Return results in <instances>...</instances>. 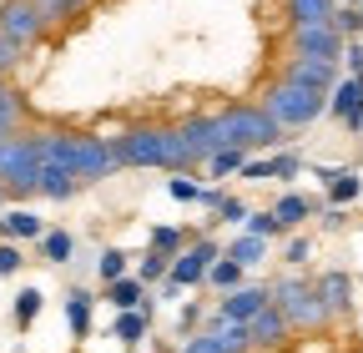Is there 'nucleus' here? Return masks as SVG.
Wrapping results in <instances>:
<instances>
[{"instance_id":"1","label":"nucleus","mask_w":363,"mask_h":353,"mask_svg":"<svg viewBox=\"0 0 363 353\" xmlns=\"http://www.w3.org/2000/svg\"><path fill=\"white\" fill-rule=\"evenodd\" d=\"M35 147H40V162L66 167L71 176H81V182H101V176L121 172L116 147L96 142V137H35Z\"/></svg>"},{"instance_id":"2","label":"nucleus","mask_w":363,"mask_h":353,"mask_svg":"<svg viewBox=\"0 0 363 353\" xmlns=\"http://www.w3.org/2000/svg\"><path fill=\"white\" fill-rule=\"evenodd\" d=\"M111 147H116L121 167H167V172L197 167L182 131H126V137H116Z\"/></svg>"},{"instance_id":"3","label":"nucleus","mask_w":363,"mask_h":353,"mask_svg":"<svg viewBox=\"0 0 363 353\" xmlns=\"http://www.w3.org/2000/svg\"><path fill=\"white\" fill-rule=\"evenodd\" d=\"M262 111L283 131H298V126H308L318 116H328V91H313V86H298V81H278L262 96Z\"/></svg>"},{"instance_id":"4","label":"nucleus","mask_w":363,"mask_h":353,"mask_svg":"<svg viewBox=\"0 0 363 353\" xmlns=\"http://www.w3.org/2000/svg\"><path fill=\"white\" fill-rule=\"evenodd\" d=\"M272 293V303H278V313L293 323V328H323L333 313L323 308V298H318V288L308 283V278H298V273H283L278 283L267 288Z\"/></svg>"},{"instance_id":"5","label":"nucleus","mask_w":363,"mask_h":353,"mask_svg":"<svg viewBox=\"0 0 363 353\" xmlns=\"http://www.w3.org/2000/svg\"><path fill=\"white\" fill-rule=\"evenodd\" d=\"M35 172H40L35 137H6L0 142V187L11 197H35Z\"/></svg>"},{"instance_id":"6","label":"nucleus","mask_w":363,"mask_h":353,"mask_svg":"<svg viewBox=\"0 0 363 353\" xmlns=\"http://www.w3.org/2000/svg\"><path fill=\"white\" fill-rule=\"evenodd\" d=\"M227 126H233V147H247V152H257V147H283V142H288V131L272 121L262 106H233V111H227Z\"/></svg>"},{"instance_id":"7","label":"nucleus","mask_w":363,"mask_h":353,"mask_svg":"<svg viewBox=\"0 0 363 353\" xmlns=\"http://www.w3.org/2000/svg\"><path fill=\"white\" fill-rule=\"evenodd\" d=\"M222 257V247L212 242V237H197V242H187L177 257H172V283L177 288H197V283H207V273H212V262Z\"/></svg>"},{"instance_id":"8","label":"nucleus","mask_w":363,"mask_h":353,"mask_svg":"<svg viewBox=\"0 0 363 353\" xmlns=\"http://www.w3.org/2000/svg\"><path fill=\"white\" fill-rule=\"evenodd\" d=\"M293 46H298V56H318V61H338L343 66V30L333 26V21H323V26H293Z\"/></svg>"},{"instance_id":"9","label":"nucleus","mask_w":363,"mask_h":353,"mask_svg":"<svg viewBox=\"0 0 363 353\" xmlns=\"http://www.w3.org/2000/svg\"><path fill=\"white\" fill-rule=\"evenodd\" d=\"M40 26H45V16L35 11V0H6V6H0V35L16 40L21 51L40 35Z\"/></svg>"},{"instance_id":"10","label":"nucleus","mask_w":363,"mask_h":353,"mask_svg":"<svg viewBox=\"0 0 363 353\" xmlns=\"http://www.w3.org/2000/svg\"><path fill=\"white\" fill-rule=\"evenodd\" d=\"M267 303H272V293H267V288H257V283H242V288H233V293L222 298V308H217V313H222V318H233V323H252V318L262 313Z\"/></svg>"},{"instance_id":"11","label":"nucleus","mask_w":363,"mask_h":353,"mask_svg":"<svg viewBox=\"0 0 363 353\" xmlns=\"http://www.w3.org/2000/svg\"><path fill=\"white\" fill-rule=\"evenodd\" d=\"M313 176L328 187V202H333V207H348V202L363 197V176H358L353 167H313Z\"/></svg>"},{"instance_id":"12","label":"nucleus","mask_w":363,"mask_h":353,"mask_svg":"<svg viewBox=\"0 0 363 353\" xmlns=\"http://www.w3.org/2000/svg\"><path fill=\"white\" fill-rule=\"evenodd\" d=\"M283 81L313 86V91H333V86H338L343 76H338V61H318V56H298V61L288 66V76H283Z\"/></svg>"},{"instance_id":"13","label":"nucleus","mask_w":363,"mask_h":353,"mask_svg":"<svg viewBox=\"0 0 363 353\" xmlns=\"http://www.w3.org/2000/svg\"><path fill=\"white\" fill-rule=\"evenodd\" d=\"M288 328H293V323L278 313V303H267L262 313L247 323V333H252V348H283V343H288Z\"/></svg>"},{"instance_id":"14","label":"nucleus","mask_w":363,"mask_h":353,"mask_svg":"<svg viewBox=\"0 0 363 353\" xmlns=\"http://www.w3.org/2000/svg\"><path fill=\"white\" fill-rule=\"evenodd\" d=\"M152 313H157V298H147L142 308H131V313H116V323H111V338H121L126 348H136L147 338V328H152Z\"/></svg>"},{"instance_id":"15","label":"nucleus","mask_w":363,"mask_h":353,"mask_svg":"<svg viewBox=\"0 0 363 353\" xmlns=\"http://www.w3.org/2000/svg\"><path fill=\"white\" fill-rule=\"evenodd\" d=\"M86 182L81 176H71L66 167H51V162H40V172H35V192L40 197H51V202H66L71 192H81Z\"/></svg>"},{"instance_id":"16","label":"nucleus","mask_w":363,"mask_h":353,"mask_svg":"<svg viewBox=\"0 0 363 353\" xmlns=\"http://www.w3.org/2000/svg\"><path fill=\"white\" fill-rule=\"evenodd\" d=\"M0 237L6 242H40L45 237V223L35 212H26V207H11L6 217H0Z\"/></svg>"},{"instance_id":"17","label":"nucleus","mask_w":363,"mask_h":353,"mask_svg":"<svg viewBox=\"0 0 363 353\" xmlns=\"http://www.w3.org/2000/svg\"><path fill=\"white\" fill-rule=\"evenodd\" d=\"M313 288H318V298H323V308H328L333 318L353 308V278H348V273H323Z\"/></svg>"},{"instance_id":"18","label":"nucleus","mask_w":363,"mask_h":353,"mask_svg":"<svg viewBox=\"0 0 363 353\" xmlns=\"http://www.w3.org/2000/svg\"><path fill=\"white\" fill-rule=\"evenodd\" d=\"M207 333L217 338V348H222V353H247V348H252V333H247V323H233V318H222V313H212Z\"/></svg>"},{"instance_id":"19","label":"nucleus","mask_w":363,"mask_h":353,"mask_svg":"<svg viewBox=\"0 0 363 353\" xmlns=\"http://www.w3.org/2000/svg\"><path fill=\"white\" fill-rule=\"evenodd\" d=\"M358 101H363V76H343L333 91H328V116L333 121H348L358 111Z\"/></svg>"},{"instance_id":"20","label":"nucleus","mask_w":363,"mask_h":353,"mask_svg":"<svg viewBox=\"0 0 363 353\" xmlns=\"http://www.w3.org/2000/svg\"><path fill=\"white\" fill-rule=\"evenodd\" d=\"M106 303L116 308V313H131V308H142V303H147V283L136 278V273H126V278L106 283Z\"/></svg>"},{"instance_id":"21","label":"nucleus","mask_w":363,"mask_h":353,"mask_svg":"<svg viewBox=\"0 0 363 353\" xmlns=\"http://www.w3.org/2000/svg\"><path fill=\"white\" fill-rule=\"evenodd\" d=\"M91 303H96V298H91L86 288H66V328H71V338H86L91 333Z\"/></svg>"},{"instance_id":"22","label":"nucleus","mask_w":363,"mask_h":353,"mask_svg":"<svg viewBox=\"0 0 363 353\" xmlns=\"http://www.w3.org/2000/svg\"><path fill=\"white\" fill-rule=\"evenodd\" d=\"M233 262H242V268H257V262H267V237H252V232H238L233 242L222 247Z\"/></svg>"},{"instance_id":"23","label":"nucleus","mask_w":363,"mask_h":353,"mask_svg":"<svg viewBox=\"0 0 363 353\" xmlns=\"http://www.w3.org/2000/svg\"><path fill=\"white\" fill-rule=\"evenodd\" d=\"M272 217H278L283 228H298V223H308V217H313V197H303V192H283L278 202H272Z\"/></svg>"},{"instance_id":"24","label":"nucleus","mask_w":363,"mask_h":353,"mask_svg":"<svg viewBox=\"0 0 363 353\" xmlns=\"http://www.w3.org/2000/svg\"><path fill=\"white\" fill-rule=\"evenodd\" d=\"M288 11H293V26H323L333 21L338 0H288Z\"/></svg>"},{"instance_id":"25","label":"nucleus","mask_w":363,"mask_h":353,"mask_svg":"<svg viewBox=\"0 0 363 353\" xmlns=\"http://www.w3.org/2000/svg\"><path fill=\"white\" fill-rule=\"evenodd\" d=\"M40 257L61 268V262H71V257H76V237H71L66 228H45V237H40Z\"/></svg>"},{"instance_id":"26","label":"nucleus","mask_w":363,"mask_h":353,"mask_svg":"<svg viewBox=\"0 0 363 353\" xmlns=\"http://www.w3.org/2000/svg\"><path fill=\"white\" fill-rule=\"evenodd\" d=\"M207 283H212V288H222V293H233V288H242V283H247V268H242V262H233V257L222 252V257L212 262Z\"/></svg>"},{"instance_id":"27","label":"nucleus","mask_w":363,"mask_h":353,"mask_svg":"<svg viewBox=\"0 0 363 353\" xmlns=\"http://www.w3.org/2000/svg\"><path fill=\"white\" fill-rule=\"evenodd\" d=\"M40 308H45V293H40V288H21V293H16V308H11L16 328H30V323L40 318Z\"/></svg>"},{"instance_id":"28","label":"nucleus","mask_w":363,"mask_h":353,"mask_svg":"<svg viewBox=\"0 0 363 353\" xmlns=\"http://www.w3.org/2000/svg\"><path fill=\"white\" fill-rule=\"evenodd\" d=\"M167 273H172V257H167V252L147 247L142 257H136V278H142L147 288H152V283H167Z\"/></svg>"},{"instance_id":"29","label":"nucleus","mask_w":363,"mask_h":353,"mask_svg":"<svg viewBox=\"0 0 363 353\" xmlns=\"http://www.w3.org/2000/svg\"><path fill=\"white\" fill-rule=\"evenodd\" d=\"M247 157H252L247 147H222V152H217V157H212L207 167H212L217 176H242V167H247Z\"/></svg>"},{"instance_id":"30","label":"nucleus","mask_w":363,"mask_h":353,"mask_svg":"<svg viewBox=\"0 0 363 353\" xmlns=\"http://www.w3.org/2000/svg\"><path fill=\"white\" fill-rule=\"evenodd\" d=\"M147 247H157V252H167V257H177L182 247H187V232H182V228H152V237H147Z\"/></svg>"},{"instance_id":"31","label":"nucleus","mask_w":363,"mask_h":353,"mask_svg":"<svg viewBox=\"0 0 363 353\" xmlns=\"http://www.w3.org/2000/svg\"><path fill=\"white\" fill-rule=\"evenodd\" d=\"M333 26L343 30V40H363V6H338Z\"/></svg>"},{"instance_id":"32","label":"nucleus","mask_w":363,"mask_h":353,"mask_svg":"<svg viewBox=\"0 0 363 353\" xmlns=\"http://www.w3.org/2000/svg\"><path fill=\"white\" fill-rule=\"evenodd\" d=\"M267 167H272V182H293V176L303 172V157L298 152H272Z\"/></svg>"},{"instance_id":"33","label":"nucleus","mask_w":363,"mask_h":353,"mask_svg":"<svg viewBox=\"0 0 363 353\" xmlns=\"http://www.w3.org/2000/svg\"><path fill=\"white\" fill-rule=\"evenodd\" d=\"M242 232H252V237H283L288 228H283L278 217H272V207H267V212H252V217H247V223H242Z\"/></svg>"},{"instance_id":"34","label":"nucleus","mask_w":363,"mask_h":353,"mask_svg":"<svg viewBox=\"0 0 363 353\" xmlns=\"http://www.w3.org/2000/svg\"><path fill=\"white\" fill-rule=\"evenodd\" d=\"M96 273H101V283H116V278H126V252H121V247H106V252L96 257Z\"/></svg>"},{"instance_id":"35","label":"nucleus","mask_w":363,"mask_h":353,"mask_svg":"<svg viewBox=\"0 0 363 353\" xmlns=\"http://www.w3.org/2000/svg\"><path fill=\"white\" fill-rule=\"evenodd\" d=\"M247 217H252V207H247L242 197H222V202H217V223H227V228H242Z\"/></svg>"},{"instance_id":"36","label":"nucleus","mask_w":363,"mask_h":353,"mask_svg":"<svg viewBox=\"0 0 363 353\" xmlns=\"http://www.w3.org/2000/svg\"><path fill=\"white\" fill-rule=\"evenodd\" d=\"M21 262H26V257H21V247H16V242H0V278L21 273Z\"/></svg>"},{"instance_id":"37","label":"nucleus","mask_w":363,"mask_h":353,"mask_svg":"<svg viewBox=\"0 0 363 353\" xmlns=\"http://www.w3.org/2000/svg\"><path fill=\"white\" fill-rule=\"evenodd\" d=\"M197 323H202V303L192 298V303H182V313H177V328H182V333H197Z\"/></svg>"},{"instance_id":"38","label":"nucleus","mask_w":363,"mask_h":353,"mask_svg":"<svg viewBox=\"0 0 363 353\" xmlns=\"http://www.w3.org/2000/svg\"><path fill=\"white\" fill-rule=\"evenodd\" d=\"M16 116H21V101H16V91H11L6 101H0V142L11 137V126H16Z\"/></svg>"},{"instance_id":"39","label":"nucleus","mask_w":363,"mask_h":353,"mask_svg":"<svg viewBox=\"0 0 363 353\" xmlns=\"http://www.w3.org/2000/svg\"><path fill=\"white\" fill-rule=\"evenodd\" d=\"M343 71L363 76V40H348V46H343Z\"/></svg>"},{"instance_id":"40","label":"nucleus","mask_w":363,"mask_h":353,"mask_svg":"<svg viewBox=\"0 0 363 353\" xmlns=\"http://www.w3.org/2000/svg\"><path fill=\"white\" fill-rule=\"evenodd\" d=\"M242 176H247V182H272V167H267V157H247Z\"/></svg>"},{"instance_id":"41","label":"nucleus","mask_w":363,"mask_h":353,"mask_svg":"<svg viewBox=\"0 0 363 353\" xmlns=\"http://www.w3.org/2000/svg\"><path fill=\"white\" fill-rule=\"evenodd\" d=\"M283 257H288V262H293V268H303V262H308V257H313V242H308V237H293V242H288V252H283Z\"/></svg>"},{"instance_id":"42","label":"nucleus","mask_w":363,"mask_h":353,"mask_svg":"<svg viewBox=\"0 0 363 353\" xmlns=\"http://www.w3.org/2000/svg\"><path fill=\"white\" fill-rule=\"evenodd\" d=\"M182 353H222V348H217V338H212V333H192L187 343H182Z\"/></svg>"},{"instance_id":"43","label":"nucleus","mask_w":363,"mask_h":353,"mask_svg":"<svg viewBox=\"0 0 363 353\" xmlns=\"http://www.w3.org/2000/svg\"><path fill=\"white\" fill-rule=\"evenodd\" d=\"M21 61V46H16V40H6V35H0V76H6L11 66Z\"/></svg>"},{"instance_id":"44","label":"nucleus","mask_w":363,"mask_h":353,"mask_svg":"<svg viewBox=\"0 0 363 353\" xmlns=\"http://www.w3.org/2000/svg\"><path fill=\"white\" fill-rule=\"evenodd\" d=\"M343 223H348V212H343V207H333V202H328V212H323V228H328V232H338V228H343Z\"/></svg>"},{"instance_id":"45","label":"nucleus","mask_w":363,"mask_h":353,"mask_svg":"<svg viewBox=\"0 0 363 353\" xmlns=\"http://www.w3.org/2000/svg\"><path fill=\"white\" fill-rule=\"evenodd\" d=\"M6 96H11V91H6V81H0V101H6Z\"/></svg>"},{"instance_id":"46","label":"nucleus","mask_w":363,"mask_h":353,"mask_svg":"<svg viewBox=\"0 0 363 353\" xmlns=\"http://www.w3.org/2000/svg\"><path fill=\"white\" fill-rule=\"evenodd\" d=\"M338 6H363V0H338Z\"/></svg>"},{"instance_id":"47","label":"nucleus","mask_w":363,"mask_h":353,"mask_svg":"<svg viewBox=\"0 0 363 353\" xmlns=\"http://www.w3.org/2000/svg\"><path fill=\"white\" fill-rule=\"evenodd\" d=\"M66 6H86V0H66Z\"/></svg>"},{"instance_id":"48","label":"nucleus","mask_w":363,"mask_h":353,"mask_svg":"<svg viewBox=\"0 0 363 353\" xmlns=\"http://www.w3.org/2000/svg\"><path fill=\"white\" fill-rule=\"evenodd\" d=\"M6 197H11V192H6V187H0V202H6Z\"/></svg>"},{"instance_id":"49","label":"nucleus","mask_w":363,"mask_h":353,"mask_svg":"<svg viewBox=\"0 0 363 353\" xmlns=\"http://www.w3.org/2000/svg\"><path fill=\"white\" fill-rule=\"evenodd\" d=\"M358 353H363V348H358Z\"/></svg>"}]
</instances>
